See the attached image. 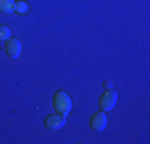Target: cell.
<instances>
[{"label": "cell", "mask_w": 150, "mask_h": 144, "mask_svg": "<svg viewBox=\"0 0 150 144\" xmlns=\"http://www.w3.org/2000/svg\"><path fill=\"white\" fill-rule=\"evenodd\" d=\"M53 106L58 110V114L69 115V112L72 110V99H70V96L67 95L66 91L59 90V91H56L54 96H53Z\"/></svg>", "instance_id": "1"}, {"label": "cell", "mask_w": 150, "mask_h": 144, "mask_svg": "<svg viewBox=\"0 0 150 144\" xmlns=\"http://www.w3.org/2000/svg\"><path fill=\"white\" fill-rule=\"evenodd\" d=\"M117 101H118V93L113 88L107 90L105 93L101 95V98H99V107H101V110H104V112H109V110H112L113 107H115Z\"/></svg>", "instance_id": "2"}, {"label": "cell", "mask_w": 150, "mask_h": 144, "mask_svg": "<svg viewBox=\"0 0 150 144\" xmlns=\"http://www.w3.org/2000/svg\"><path fill=\"white\" fill-rule=\"evenodd\" d=\"M21 50H23V45H21L19 38H15V37H10L8 40L5 43V51L6 55H8L11 59H16V58H19L21 55Z\"/></svg>", "instance_id": "3"}, {"label": "cell", "mask_w": 150, "mask_h": 144, "mask_svg": "<svg viewBox=\"0 0 150 144\" xmlns=\"http://www.w3.org/2000/svg\"><path fill=\"white\" fill-rule=\"evenodd\" d=\"M66 125V115L62 114H50L45 118V127L50 130H59Z\"/></svg>", "instance_id": "4"}, {"label": "cell", "mask_w": 150, "mask_h": 144, "mask_svg": "<svg viewBox=\"0 0 150 144\" xmlns=\"http://www.w3.org/2000/svg\"><path fill=\"white\" fill-rule=\"evenodd\" d=\"M90 125L94 131H104L107 127V115L104 110H99V112H96L90 118Z\"/></svg>", "instance_id": "5"}, {"label": "cell", "mask_w": 150, "mask_h": 144, "mask_svg": "<svg viewBox=\"0 0 150 144\" xmlns=\"http://www.w3.org/2000/svg\"><path fill=\"white\" fill-rule=\"evenodd\" d=\"M0 11L13 13L15 11V0H0Z\"/></svg>", "instance_id": "6"}, {"label": "cell", "mask_w": 150, "mask_h": 144, "mask_svg": "<svg viewBox=\"0 0 150 144\" xmlns=\"http://www.w3.org/2000/svg\"><path fill=\"white\" fill-rule=\"evenodd\" d=\"M27 11H29V5H27V2H24V0H18V2H15V13L26 14Z\"/></svg>", "instance_id": "7"}, {"label": "cell", "mask_w": 150, "mask_h": 144, "mask_svg": "<svg viewBox=\"0 0 150 144\" xmlns=\"http://www.w3.org/2000/svg\"><path fill=\"white\" fill-rule=\"evenodd\" d=\"M11 37V31L6 24H0V40H8Z\"/></svg>", "instance_id": "8"}, {"label": "cell", "mask_w": 150, "mask_h": 144, "mask_svg": "<svg viewBox=\"0 0 150 144\" xmlns=\"http://www.w3.org/2000/svg\"><path fill=\"white\" fill-rule=\"evenodd\" d=\"M104 86H105L107 90H112V83H110V82H105V83H104Z\"/></svg>", "instance_id": "9"}]
</instances>
